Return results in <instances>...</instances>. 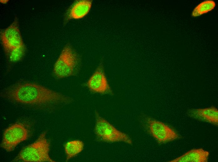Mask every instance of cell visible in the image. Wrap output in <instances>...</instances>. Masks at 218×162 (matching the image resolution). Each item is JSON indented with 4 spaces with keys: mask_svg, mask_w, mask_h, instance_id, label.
Returning a JSON list of instances; mask_svg holds the SVG:
<instances>
[{
    "mask_svg": "<svg viewBox=\"0 0 218 162\" xmlns=\"http://www.w3.org/2000/svg\"><path fill=\"white\" fill-rule=\"evenodd\" d=\"M2 96L13 102L26 105L47 106L68 104L73 99L56 91L38 84L22 83L6 88Z\"/></svg>",
    "mask_w": 218,
    "mask_h": 162,
    "instance_id": "6da1fadb",
    "label": "cell"
},
{
    "mask_svg": "<svg viewBox=\"0 0 218 162\" xmlns=\"http://www.w3.org/2000/svg\"><path fill=\"white\" fill-rule=\"evenodd\" d=\"M81 58L69 44L63 47L54 65L53 74L57 79H62L75 75L80 69Z\"/></svg>",
    "mask_w": 218,
    "mask_h": 162,
    "instance_id": "7a4b0ae2",
    "label": "cell"
},
{
    "mask_svg": "<svg viewBox=\"0 0 218 162\" xmlns=\"http://www.w3.org/2000/svg\"><path fill=\"white\" fill-rule=\"evenodd\" d=\"M42 132L33 143L23 148L13 160L14 162H54L50 157V143Z\"/></svg>",
    "mask_w": 218,
    "mask_h": 162,
    "instance_id": "3957f363",
    "label": "cell"
},
{
    "mask_svg": "<svg viewBox=\"0 0 218 162\" xmlns=\"http://www.w3.org/2000/svg\"><path fill=\"white\" fill-rule=\"evenodd\" d=\"M95 133L101 141L107 142H122L132 144L130 138L126 134L118 130L107 120L95 112Z\"/></svg>",
    "mask_w": 218,
    "mask_h": 162,
    "instance_id": "277c9868",
    "label": "cell"
},
{
    "mask_svg": "<svg viewBox=\"0 0 218 162\" xmlns=\"http://www.w3.org/2000/svg\"><path fill=\"white\" fill-rule=\"evenodd\" d=\"M30 135L29 126L18 122L12 124L4 131L1 147L7 152L13 150L21 142L27 140Z\"/></svg>",
    "mask_w": 218,
    "mask_h": 162,
    "instance_id": "5b68a950",
    "label": "cell"
},
{
    "mask_svg": "<svg viewBox=\"0 0 218 162\" xmlns=\"http://www.w3.org/2000/svg\"><path fill=\"white\" fill-rule=\"evenodd\" d=\"M0 39L7 55L13 50L24 43L17 17L9 26L1 31Z\"/></svg>",
    "mask_w": 218,
    "mask_h": 162,
    "instance_id": "8992f818",
    "label": "cell"
},
{
    "mask_svg": "<svg viewBox=\"0 0 218 162\" xmlns=\"http://www.w3.org/2000/svg\"><path fill=\"white\" fill-rule=\"evenodd\" d=\"M89 90L94 93L113 95V92L106 77L103 65L101 63L86 83Z\"/></svg>",
    "mask_w": 218,
    "mask_h": 162,
    "instance_id": "52a82bcc",
    "label": "cell"
},
{
    "mask_svg": "<svg viewBox=\"0 0 218 162\" xmlns=\"http://www.w3.org/2000/svg\"><path fill=\"white\" fill-rule=\"evenodd\" d=\"M149 131L159 143H164L180 138L175 131L165 123L154 119L147 120Z\"/></svg>",
    "mask_w": 218,
    "mask_h": 162,
    "instance_id": "ba28073f",
    "label": "cell"
},
{
    "mask_svg": "<svg viewBox=\"0 0 218 162\" xmlns=\"http://www.w3.org/2000/svg\"><path fill=\"white\" fill-rule=\"evenodd\" d=\"M92 0H79L75 1L70 6L65 13L64 22L70 20L81 19L86 17L92 7Z\"/></svg>",
    "mask_w": 218,
    "mask_h": 162,
    "instance_id": "9c48e42d",
    "label": "cell"
},
{
    "mask_svg": "<svg viewBox=\"0 0 218 162\" xmlns=\"http://www.w3.org/2000/svg\"><path fill=\"white\" fill-rule=\"evenodd\" d=\"M189 114L195 118L218 125V110L215 107L193 109L190 111Z\"/></svg>",
    "mask_w": 218,
    "mask_h": 162,
    "instance_id": "30bf717a",
    "label": "cell"
},
{
    "mask_svg": "<svg viewBox=\"0 0 218 162\" xmlns=\"http://www.w3.org/2000/svg\"><path fill=\"white\" fill-rule=\"evenodd\" d=\"M210 153L202 148L191 150L170 162H207Z\"/></svg>",
    "mask_w": 218,
    "mask_h": 162,
    "instance_id": "8fae6325",
    "label": "cell"
},
{
    "mask_svg": "<svg viewBox=\"0 0 218 162\" xmlns=\"http://www.w3.org/2000/svg\"><path fill=\"white\" fill-rule=\"evenodd\" d=\"M84 146L83 141L80 140H74L67 142L64 145L66 155V160L68 161L82 151Z\"/></svg>",
    "mask_w": 218,
    "mask_h": 162,
    "instance_id": "7c38bea8",
    "label": "cell"
},
{
    "mask_svg": "<svg viewBox=\"0 0 218 162\" xmlns=\"http://www.w3.org/2000/svg\"><path fill=\"white\" fill-rule=\"evenodd\" d=\"M215 6V3L213 0L203 1L194 9L191 13L192 16L193 17H196L207 13L214 9Z\"/></svg>",
    "mask_w": 218,
    "mask_h": 162,
    "instance_id": "4fadbf2b",
    "label": "cell"
},
{
    "mask_svg": "<svg viewBox=\"0 0 218 162\" xmlns=\"http://www.w3.org/2000/svg\"><path fill=\"white\" fill-rule=\"evenodd\" d=\"M26 49L25 46L23 43L13 50L7 55L9 60L13 63L20 60L25 54Z\"/></svg>",
    "mask_w": 218,
    "mask_h": 162,
    "instance_id": "5bb4252c",
    "label": "cell"
},
{
    "mask_svg": "<svg viewBox=\"0 0 218 162\" xmlns=\"http://www.w3.org/2000/svg\"><path fill=\"white\" fill-rule=\"evenodd\" d=\"M8 0H2L0 1V2H1V3H2L3 4H6L8 2Z\"/></svg>",
    "mask_w": 218,
    "mask_h": 162,
    "instance_id": "9a60e30c",
    "label": "cell"
}]
</instances>
